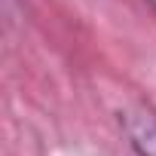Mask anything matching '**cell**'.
Wrapping results in <instances>:
<instances>
[{"label":"cell","instance_id":"obj_1","mask_svg":"<svg viewBox=\"0 0 156 156\" xmlns=\"http://www.w3.org/2000/svg\"><path fill=\"white\" fill-rule=\"evenodd\" d=\"M119 126L135 156H156V107L150 101H132L119 110Z\"/></svg>","mask_w":156,"mask_h":156},{"label":"cell","instance_id":"obj_2","mask_svg":"<svg viewBox=\"0 0 156 156\" xmlns=\"http://www.w3.org/2000/svg\"><path fill=\"white\" fill-rule=\"evenodd\" d=\"M150 6H153V9H156V0H150Z\"/></svg>","mask_w":156,"mask_h":156}]
</instances>
